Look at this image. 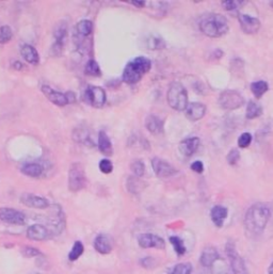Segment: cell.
<instances>
[{
  "instance_id": "21",
  "label": "cell",
  "mask_w": 273,
  "mask_h": 274,
  "mask_svg": "<svg viewBox=\"0 0 273 274\" xmlns=\"http://www.w3.org/2000/svg\"><path fill=\"white\" fill-rule=\"evenodd\" d=\"M145 127L146 129L153 135H160L163 132L164 123L159 118L155 116V114H151L145 119Z\"/></svg>"
},
{
  "instance_id": "10",
  "label": "cell",
  "mask_w": 273,
  "mask_h": 274,
  "mask_svg": "<svg viewBox=\"0 0 273 274\" xmlns=\"http://www.w3.org/2000/svg\"><path fill=\"white\" fill-rule=\"evenodd\" d=\"M152 167L155 172V175L160 178H166L174 176L177 173V170L168 161L163 160L161 158L155 157L152 160Z\"/></svg>"
},
{
  "instance_id": "22",
  "label": "cell",
  "mask_w": 273,
  "mask_h": 274,
  "mask_svg": "<svg viewBox=\"0 0 273 274\" xmlns=\"http://www.w3.org/2000/svg\"><path fill=\"white\" fill-rule=\"evenodd\" d=\"M227 215H228L227 208L221 205L214 206L210 210V219L217 227L223 226L224 221L227 218Z\"/></svg>"
},
{
  "instance_id": "34",
  "label": "cell",
  "mask_w": 273,
  "mask_h": 274,
  "mask_svg": "<svg viewBox=\"0 0 273 274\" xmlns=\"http://www.w3.org/2000/svg\"><path fill=\"white\" fill-rule=\"evenodd\" d=\"M130 170L133 171L136 177H142L145 173V164L141 160H135L130 164Z\"/></svg>"
},
{
  "instance_id": "28",
  "label": "cell",
  "mask_w": 273,
  "mask_h": 274,
  "mask_svg": "<svg viewBox=\"0 0 273 274\" xmlns=\"http://www.w3.org/2000/svg\"><path fill=\"white\" fill-rule=\"evenodd\" d=\"M269 90V85L266 81L259 80L251 83V91L253 95L256 97V99H260V97L265 94Z\"/></svg>"
},
{
  "instance_id": "43",
  "label": "cell",
  "mask_w": 273,
  "mask_h": 274,
  "mask_svg": "<svg viewBox=\"0 0 273 274\" xmlns=\"http://www.w3.org/2000/svg\"><path fill=\"white\" fill-rule=\"evenodd\" d=\"M191 170L197 172V173H199V174L203 173V171H204V164H203V162L199 161V160L195 161V162H193L191 164Z\"/></svg>"
},
{
  "instance_id": "26",
  "label": "cell",
  "mask_w": 273,
  "mask_h": 274,
  "mask_svg": "<svg viewBox=\"0 0 273 274\" xmlns=\"http://www.w3.org/2000/svg\"><path fill=\"white\" fill-rule=\"evenodd\" d=\"M93 31V23L90 20H82L76 25V33L79 37L86 38Z\"/></svg>"
},
{
  "instance_id": "41",
  "label": "cell",
  "mask_w": 273,
  "mask_h": 274,
  "mask_svg": "<svg viewBox=\"0 0 273 274\" xmlns=\"http://www.w3.org/2000/svg\"><path fill=\"white\" fill-rule=\"evenodd\" d=\"M23 254H24V256H26V257L32 258V257H37V256H40L41 252L38 249H35V247L26 246L25 249L23 250Z\"/></svg>"
},
{
  "instance_id": "35",
  "label": "cell",
  "mask_w": 273,
  "mask_h": 274,
  "mask_svg": "<svg viewBox=\"0 0 273 274\" xmlns=\"http://www.w3.org/2000/svg\"><path fill=\"white\" fill-rule=\"evenodd\" d=\"M126 187L129 192L131 193H137L141 189V181L139 177H136V176H129L127 179Z\"/></svg>"
},
{
  "instance_id": "16",
  "label": "cell",
  "mask_w": 273,
  "mask_h": 274,
  "mask_svg": "<svg viewBox=\"0 0 273 274\" xmlns=\"http://www.w3.org/2000/svg\"><path fill=\"white\" fill-rule=\"evenodd\" d=\"M94 249L102 255H108L113 250V240L109 235L100 234L94 239Z\"/></svg>"
},
{
  "instance_id": "24",
  "label": "cell",
  "mask_w": 273,
  "mask_h": 274,
  "mask_svg": "<svg viewBox=\"0 0 273 274\" xmlns=\"http://www.w3.org/2000/svg\"><path fill=\"white\" fill-rule=\"evenodd\" d=\"M21 171L26 176H29V177H33V178H38L43 174L44 169L40 163L28 162V163L23 164Z\"/></svg>"
},
{
  "instance_id": "36",
  "label": "cell",
  "mask_w": 273,
  "mask_h": 274,
  "mask_svg": "<svg viewBox=\"0 0 273 274\" xmlns=\"http://www.w3.org/2000/svg\"><path fill=\"white\" fill-rule=\"evenodd\" d=\"M243 5H244L243 0H224V2L221 3L222 8H224L226 11H235Z\"/></svg>"
},
{
  "instance_id": "31",
  "label": "cell",
  "mask_w": 273,
  "mask_h": 274,
  "mask_svg": "<svg viewBox=\"0 0 273 274\" xmlns=\"http://www.w3.org/2000/svg\"><path fill=\"white\" fill-rule=\"evenodd\" d=\"M84 73L89 76H100L101 75V67L98 62L95 60H89L84 66Z\"/></svg>"
},
{
  "instance_id": "23",
  "label": "cell",
  "mask_w": 273,
  "mask_h": 274,
  "mask_svg": "<svg viewBox=\"0 0 273 274\" xmlns=\"http://www.w3.org/2000/svg\"><path fill=\"white\" fill-rule=\"evenodd\" d=\"M21 52L25 61H27L28 63L32 65H37L40 62V55L38 50L33 46L29 45V44H25V45H23L21 48Z\"/></svg>"
},
{
  "instance_id": "5",
  "label": "cell",
  "mask_w": 273,
  "mask_h": 274,
  "mask_svg": "<svg viewBox=\"0 0 273 274\" xmlns=\"http://www.w3.org/2000/svg\"><path fill=\"white\" fill-rule=\"evenodd\" d=\"M86 176L84 166L80 162H73L68 169V189L70 192H78L85 188Z\"/></svg>"
},
{
  "instance_id": "13",
  "label": "cell",
  "mask_w": 273,
  "mask_h": 274,
  "mask_svg": "<svg viewBox=\"0 0 273 274\" xmlns=\"http://www.w3.org/2000/svg\"><path fill=\"white\" fill-rule=\"evenodd\" d=\"M240 27L245 34H255L260 29V22L257 17L249 14H240L238 16Z\"/></svg>"
},
{
  "instance_id": "7",
  "label": "cell",
  "mask_w": 273,
  "mask_h": 274,
  "mask_svg": "<svg viewBox=\"0 0 273 274\" xmlns=\"http://www.w3.org/2000/svg\"><path fill=\"white\" fill-rule=\"evenodd\" d=\"M220 107L225 110H235L244 104L242 95L235 90H225L219 96Z\"/></svg>"
},
{
  "instance_id": "42",
  "label": "cell",
  "mask_w": 273,
  "mask_h": 274,
  "mask_svg": "<svg viewBox=\"0 0 273 274\" xmlns=\"http://www.w3.org/2000/svg\"><path fill=\"white\" fill-rule=\"evenodd\" d=\"M141 264L146 269H152L155 267V259L153 257H145V258H142L140 260Z\"/></svg>"
},
{
  "instance_id": "3",
  "label": "cell",
  "mask_w": 273,
  "mask_h": 274,
  "mask_svg": "<svg viewBox=\"0 0 273 274\" xmlns=\"http://www.w3.org/2000/svg\"><path fill=\"white\" fill-rule=\"evenodd\" d=\"M152 67V62L146 57H136L126 64L123 72V81L128 84L139 82L142 77L149 72Z\"/></svg>"
},
{
  "instance_id": "15",
  "label": "cell",
  "mask_w": 273,
  "mask_h": 274,
  "mask_svg": "<svg viewBox=\"0 0 273 274\" xmlns=\"http://www.w3.org/2000/svg\"><path fill=\"white\" fill-rule=\"evenodd\" d=\"M67 35V24L66 22H60L56 25L55 31H54V38L55 43L52 45V51L55 52H61L64 46L65 39Z\"/></svg>"
},
{
  "instance_id": "9",
  "label": "cell",
  "mask_w": 273,
  "mask_h": 274,
  "mask_svg": "<svg viewBox=\"0 0 273 274\" xmlns=\"http://www.w3.org/2000/svg\"><path fill=\"white\" fill-rule=\"evenodd\" d=\"M0 221L11 225H24L26 223V216L17 209L4 207L0 208Z\"/></svg>"
},
{
  "instance_id": "40",
  "label": "cell",
  "mask_w": 273,
  "mask_h": 274,
  "mask_svg": "<svg viewBox=\"0 0 273 274\" xmlns=\"http://www.w3.org/2000/svg\"><path fill=\"white\" fill-rule=\"evenodd\" d=\"M252 142V135L250 132H243L238 139V146L241 148L248 147Z\"/></svg>"
},
{
  "instance_id": "37",
  "label": "cell",
  "mask_w": 273,
  "mask_h": 274,
  "mask_svg": "<svg viewBox=\"0 0 273 274\" xmlns=\"http://www.w3.org/2000/svg\"><path fill=\"white\" fill-rule=\"evenodd\" d=\"M148 47L151 49H163L165 47V42L160 37H151L148 41Z\"/></svg>"
},
{
  "instance_id": "2",
  "label": "cell",
  "mask_w": 273,
  "mask_h": 274,
  "mask_svg": "<svg viewBox=\"0 0 273 274\" xmlns=\"http://www.w3.org/2000/svg\"><path fill=\"white\" fill-rule=\"evenodd\" d=\"M199 27L202 33L208 38H221L228 32V22L218 13H205L201 16Z\"/></svg>"
},
{
  "instance_id": "29",
  "label": "cell",
  "mask_w": 273,
  "mask_h": 274,
  "mask_svg": "<svg viewBox=\"0 0 273 274\" xmlns=\"http://www.w3.org/2000/svg\"><path fill=\"white\" fill-rule=\"evenodd\" d=\"M170 242L173 245V249L176 252L178 256H184L187 252L186 246H185V243L183 241V239H180L179 237L177 236H171L170 237Z\"/></svg>"
},
{
  "instance_id": "32",
  "label": "cell",
  "mask_w": 273,
  "mask_h": 274,
  "mask_svg": "<svg viewBox=\"0 0 273 274\" xmlns=\"http://www.w3.org/2000/svg\"><path fill=\"white\" fill-rule=\"evenodd\" d=\"M192 270L193 268L190 262H181L174 266L169 274H191Z\"/></svg>"
},
{
  "instance_id": "11",
  "label": "cell",
  "mask_w": 273,
  "mask_h": 274,
  "mask_svg": "<svg viewBox=\"0 0 273 274\" xmlns=\"http://www.w3.org/2000/svg\"><path fill=\"white\" fill-rule=\"evenodd\" d=\"M138 243L142 249L163 250L165 247V241L160 236L154 234H141L138 237Z\"/></svg>"
},
{
  "instance_id": "14",
  "label": "cell",
  "mask_w": 273,
  "mask_h": 274,
  "mask_svg": "<svg viewBox=\"0 0 273 274\" xmlns=\"http://www.w3.org/2000/svg\"><path fill=\"white\" fill-rule=\"evenodd\" d=\"M41 90H42L43 94L45 95L46 99L48 101H50L52 104H55L57 106H60V107H63V106H66V105L69 104L66 93L64 94L62 92L56 91V90L52 89L51 86L46 85V84L42 85Z\"/></svg>"
},
{
  "instance_id": "6",
  "label": "cell",
  "mask_w": 273,
  "mask_h": 274,
  "mask_svg": "<svg viewBox=\"0 0 273 274\" xmlns=\"http://www.w3.org/2000/svg\"><path fill=\"white\" fill-rule=\"evenodd\" d=\"M225 252L228 257V260H230L233 274H250L248 268L245 266L243 258L239 255L238 251L236 250V246L233 241H228L226 243Z\"/></svg>"
},
{
  "instance_id": "20",
  "label": "cell",
  "mask_w": 273,
  "mask_h": 274,
  "mask_svg": "<svg viewBox=\"0 0 273 274\" xmlns=\"http://www.w3.org/2000/svg\"><path fill=\"white\" fill-rule=\"evenodd\" d=\"M200 145V139L198 137H190L183 140L179 143L178 149L185 157H191L195 154Z\"/></svg>"
},
{
  "instance_id": "12",
  "label": "cell",
  "mask_w": 273,
  "mask_h": 274,
  "mask_svg": "<svg viewBox=\"0 0 273 274\" xmlns=\"http://www.w3.org/2000/svg\"><path fill=\"white\" fill-rule=\"evenodd\" d=\"M21 202L25 206L34 209H46L49 207V201L47 199L33 193H24L21 197Z\"/></svg>"
},
{
  "instance_id": "38",
  "label": "cell",
  "mask_w": 273,
  "mask_h": 274,
  "mask_svg": "<svg viewBox=\"0 0 273 274\" xmlns=\"http://www.w3.org/2000/svg\"><path fill=\"white\" fill-rule=\"evenodd\" d=\"M239 159H240V153L237 148L231 149V151L228 152L227 157H226L227 162L230 164H232V165H235L237 162H238Z\"/></svg>"
},
{
  "instance_id": "1",
  "label": "cell",
  "mask_w": 273,
  "mask_h": 274,
  "mask_svg": "<svg viewBox=\"0 0 273 274\" xmlns=\"http://www.w3.org/2000/svg\"><path fill=\"white\" fill-rule=\"evenodd\" d=\"M271 216L270 208L263 203L253 204L244 215V228L251 236H259L265 231Z\"/></svg>"
},
{
  "instance_id": "4",
  "label": "cell",
  "mask_w": 273,
  "mask_h": 274,
  "mask_svg": "<svg viewBox=\"0 0 273 274\" xmlns=\"http://www.w3.org/2000/svg\"><path fill=\"white\" fill-rule=\"evenodd\" d=\"M166 100H168L170 107L174 110H186L188 106V93L186 87L178 81L172 82L169 86L168 94H166Z\"/></svg>"
},
{
  "instance_id": "8",
  "label": "cell",
  "mask_w": 273,
  "mask_h": 274,
  "mask_svg": "<svg viewBox=\"0 0 273 274\" xmlns=\"http://www.w3.org/2000/svg\"><path fill=\"white\" fill-rule=\"evenodd\" d=\"M107 100V95L101 86L89 85L84 91V101L94 108H102Z\"/></svg>"
},
{
  "instance_id": "39",
  "label": "cell",
  "mask_w": 273,
  "mask_h": 274,
  "mask_svg": "<svg viewBox=\"0 0 273 274\" xmlns=\"http://www.w3.org/2000/svg\"><path fill=\"white\" fill-rule=\"evenodd\" d=\"M99 166L101 172L104 174H110L113 171V164L109 159H102Z\"/></svg>"
},
{
  "instance_id": "18",
  "label": "cell",
  "mask_w": 273,
  "mask_h": 274,
  "mask_svg": "<svg viewBox=\"0 0 273 274\" xmlns=\"http://www.w3.org/2000/svg\"><path fill=\"white\" fill-rule=\"evenodd\" d=\"M51 236L49 229L42 224H33L27 229V237L33 241H44Z\"/></svg>"
},
{
  "instance_id": "17",
  "label": "cell",
  "mask_w": 273,
  "mask_h": 274,
  "mask_svg": "<svg viewBox=\"0 0 273 274\" xmlns=\"http://www.w3.org/2000/svg\"><path fill=\"white\" fill-rule=\"evenodd\" d=\"M220 259V254L215 246L208 245L204 247L203 251L201 253L200 262L204 268L210 269L213 268L215 262Z\"/></svg>"
},
{
  "instance_id": "45",
  "label": "cell",
  "mask_w": 273,
  "mask_h": 274,
  "mask_svg": "<svg viewBox=\"0 0 273 274\" xmlns=\"http://www.w3.org/2000/svg\"><path fill=\"white\" fill-rule=\"evenodd\" d=\"M13 67H14L15 69H17V70H21V69L24 67V65L21 63L20 61H15L14 63H13Z\"/></svg>"
},
{
  "instance_id": "47",
  "label": "cell",
  "mask_w": 273,
  "mask_h": 274,
  "mask_svg": "<svg viewBox=\"0 0 273 274\" xmlns=\"http://www.w3.org/2000/svg\"><path fill=\"white\" fill-rule=\"evenodd\" d=\"M270 6L273 8V2H271V3H270Z\"/></svg>"
},
{
  "instance_id": "19",
  "label": "cell",
  "mask_w": 273,
  "mask_h": 274,
  "mask_svg": "<svg viewBox=\"0 0 273 274\" xmlns=\"http://www.w3.org/2000/svg\"><path fill=\"white\" fill-rule=\"evenodd\" d=\"M186 117L191 122L200 121L205 116L206 106L202 103H190L186 108Z\"/></svg>"
},
{
  "instance_id": "44",
  "label": "cell",
  "mask_w": 273,
  "mask_h": 274,
  "mask_svg": "<svg viewBox=\"0 0 273 274\" xmlns=\"http://www.w3.org/2000/svg\"><path fill=\"white\" fill-rule=\"evenodd\" d=\"M131 4H133L136 7H138V8H143L145 6V2H143V0H141V2H140V0H134V2Z\"/></svg>"
},
{
  "instance_id": "33",
  "label": "cell",
  "mask_w": 273,
  "mask_h": 274,
  "mask_svg": "<svg viewBox=\"0 0 273 274\" xmlns=\"http://www.w3.org/2000/svg\"><path fill=\"white\" fill-rule=\"evenodd\" d=\"M13 38V31L10 26H0V44H7Z\"/></svg>"
},
{
  "instance_id": "25",
  "label": "cell",
  "mask_w": 273,
  "mask_h": 274,
  "mask_svg": "<svg viewBox=\"0 0 273 274\" xmlns=\"http://www.w3.org/2000/svg\"><path fill=\"white\" fill-rule=\"evenodd\" d=\"M99 147H100V151L104 155L112 156V154H113L112 143H111L108 135L103 130L100 131V134H99Z\"/></svg>"
},
{
  "instance_id": "46",
  "label": "cell",
  "mask_w": 273,
  "mask_h": 274,
  "mask_svg": "<svg viewBox=\"0 0 273 274\" xmlns=\"http://www.w3.org/2000/svg\"><path fill=\"white\" fill-rule=\"evenodd\" d=\"M268 274H273V261L271 262V264L269 266V269H268Z\"/></svg>"
},
{
  "instance_id": "27",
  "label": "cell",
  "mask_w": 273,
  "mask_h": 274,
  "mask_svg": "<svg viewBox=\"0 0 273 274\" xmlns=\"http://www.w3.org/2000/svg\"><path fill=\"white\" fill-rule=\"evenodd\" d=\"M261 114H262L261 106L253 101L249 102L248 107H246V114H245L246 119H249V120L256 119V118L260 117Z\"/></svg>"
},
{
  "instance_id": "30",
  "label": "cell",
  "mask_w": 273,
  "mask_h": 274,
  "mask_svg": "<svg viewBox=\"0 0 273 274\" xmlns=\"http://www.w3.org/2000/svg\"><path fill=\"white\" fill-rule=\"evenodd\" d=\"M84 252V246L81 241H75L72 250L68 253V259L70 261H76Z\"/></svg>"
}]
</instances>
